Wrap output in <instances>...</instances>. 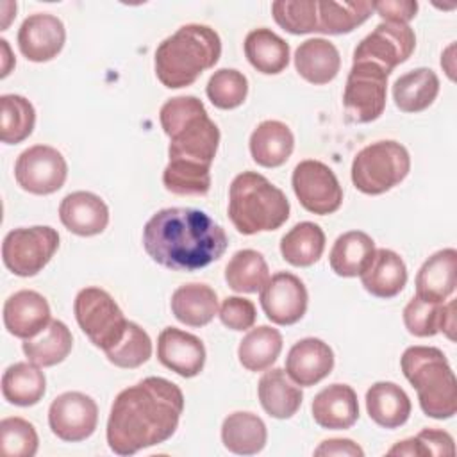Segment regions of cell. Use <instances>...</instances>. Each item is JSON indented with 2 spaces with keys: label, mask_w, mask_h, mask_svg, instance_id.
I'll return each mask as SVG.
<instances>
[{
  "label": "cell",
  "mask_w": 457,
  "mask_h": 457,
  "mask_svg": "<svg viewBox=\"0 0 457 457\" xmlns=\"http://www.w3.org/2000/svg\"><path fill=\"white\" fill-rule=\"evenodd\" d=\"M373 12V2H318V32L321 34H348L362 25Z\"/></svg>",
  "instance_id": "37"
},
{
  "label": "cell",
  "mask_w": 457,
  "mask_h": 457,
  "mask_svg": "<svg viewBox=\"0 0 457 457\" xmlns=\"http://www.w3.org/2000/svg\"><path fill=\"white\" fill-rule=\"evenodd\" d=\"M311 412L321 428L346 430L359 418L357 395L348 384H330L314 396Z\"/></svg>",
  "instance_id": "21"
},
{
  "label": "cell",
  "mask_w": 457,
  "mask_h": 457,
  "mask_svg": "<svg viewBox=\"0 0 457 457\" xmlns=\"http://www.w3.org/2000/svg\"><path fill=\"white\" fill-rule=\"evenodd\" d=\"M364 289L377 298H393L407 284V266L403 259L389 250L377 248L370 264L361 273Z\"/></svg>",
  "instance_id": "24"
},
{
  "label": "cell",
  "mask_w": 457,
  "mask_h": 457,
  "mask_svg": "<svg viewBox=\"0 0 457 457\" xmlns=\"http://www.w3.org/2000/svg\"><path fill=\"white\" fill-rule=\"evenodd\" d=\"M2 14V30H5L11 23V20L16 16V2H2L0 4Z\"/></svg>",
  "instance_id": "51"
},
{
  "label": "cell",
  "mask_w": 457,
  "mask_h": 457,
  "mask_svg": "<svg viewBox=\"0 0 457 457\" xmlns=\"http://www.w3.org/2000/svg\"><path fill=\"white\" fill-rule=\"evenodd\" d=\"M59 218L70 232L82 237H91L107 228L109 207L95 193L73 191L61 200Z\"/></svg>",
  "instance_id": "20"
},
{
  "label": "cell",
  "mask_w": 457,
  "mask_h": 457,
  "mask_svg": "<svg viewBox=\"0 0 457 457\" xmlns=\"http://www.w3.org/2000/svg\"><path fill=\"white\" fill-rule=\"evenodd\" d=\"M205 93L214 107L230 111L246 100L248 80L234 68H221L211 75Z\"/></svg>",
  "instance_id": "40"
},
{
  "label": "cell",
  "mask_w": 457,
  "mask_h": 457,
  "mask_svg": "<svg viewBox=\"0 0 457 457\" xmlns=\"http://www.w3.org/2000/svg\"><path fill=\"white\" fill-rule=\"evenodd\" d=\"M334 368L332 348L318 337L296 341L286 357V373L300 387H311L330 375Z\"/></svg>",
  "instance_id": "18"
},
{
  "label": "cell",
  "mask_w": 457,
  "mask_h": 457,
  "mask_svg": "<svg viewBox=\"0 0 457 457\" xmlns=\"http://www.w3.org/2000/svg\"><path fill=\"white\" fill-rule=\"evenodd\" d=\"M325 250V232L312 221H300L280 239V253L286 262L307 268L320 261Z\"/></svg>",
  "instance_id": "35"
},
{
  "label": "cell",
  "mask_w": 457,
  "mask_h": 457,
  "mask_svg": "<svg viewBox=\"0 0 457 457\" xmlns=\"http://www.w3.org/2000/svg\"><path fill=\"white\" fill-rule=\"evenodd\" d=\"M411 170V155L393 139L375 141L352 161V182L364 195H382L398 186Z\"/></svg>",
  "instance_id": "7"
},
{
  "label": "cell",
  "mask_w": 457,
  "mask_h": 457,
  "mask_svg": "<svg viewBox=\"0 0 457 457\" xmlns=\"http://www.w3.org/2000/svg\"><path fill=\"white\" fill-rule=\"evenodd\" d=\"M50 321V305L37 291H16L4 303V325L14 337L30 339L37 336Z\"/></svg>",
  "instance_id": "19"
},
{
  "label": "cell",
  "mask_w": 457,
  "mask_h": 457,
  "mask_svg": "<svg viewBox=\"0 0 457 457\" xmlns=\"http://www.w3.org/2000/svg\"><path fill=\"white\" fill-rule=\"evenodd\" d=\"M68 177L62 154L48 145H34L23 150L14 162V179L23 191L32 195H52L59 191Z\"/></svg>",
  "instance_id": "12"
},
{
  "label": "cell",
  "mask_w": 457,
  "mask_h": 457,
  "mask_svg": "<svg viewBox=\"0 0 457 457\" xmlns=\"http://www.w3.org/2000/svg\"><path fill=\"white\" fill-rule=\"evenodd\" d=\"M439 95V79L430 68H416L400 75L393 84L395 105L403 112L428 109Z\"/></svg>",
  "instance_id": "30"
},
{
  "label": "cell",
  "mask_w": 457,
  "mask_h": 457,
  "mask_svg": "<svg viewBox=\"0 0 457 457\" xmlns=\"http://www.w3.org/2000/svg\"><path fill=\"white\" fill-rule=\"evenodd\" d=\"M295 68L298 75L314 84H328L341 68V57L334 43L323 37H311L298 45L295 52Z\"/></svg>",
  "instance_id": "23"
},
{
  "label": "cell",
  "mask_w": 457,
  "mask_h": 457,
  "mask_svg": "<svg viewBox=\"0 0 457 457\" xmlns=\"http://www.w3.org/2000/svg\"><path fill=\"white\" fill-rule=\"evenodd\" d=\"M252 159L262 168L282 166L293 154L295 136L291 129L278 120L261 121L250 136Z\"/></svg>",
  "instance_id": "25"
},
{
  "label": "cell",
  "mask_w": 457,
  "mask_h": 457,
  "mask_svg": "<svg viewBox=\"0 0 457 457\" xmlns=\"http://www.w3.org/2000/svg\"><path fill=\"white\" fill-rule=\"evenodd\" d=\"M36 125L34 105L21 95L0 96V139L5 145L25 141Z\"/></svg>",
  "instance_id": "39"
},
{
  "label": "cell",
  "mask_w": 457,
  "mask_h": 457,
  "mask_svg": "<svg viewBox=\"0 0 457 457\" xmlns=\"http://www.w3.org/2000/svg\"><path fill=\"white\" fill-rule=\"evenodd\" d=\"M46 391V378L34 362H14L2 375L4 398L18 407L36 405Z\"/></svg>",
  "instance_id": "34"
},
{
  "label": "cell",
  "mask_w": 457,
  "mask_h": 457,
  "mask_svg": "<svg viewBox=\"0 0 457 457\" xmlns=\"http://www.w3.org/2000/svg\"><path fill=\"white\" fill-rule=\"evenodd\" d=\"M282 352V336L270 325L250 328L239 341L237 359L248 371H264L278 359Z\"/></svg>",
  "instance_id": "36"
},
{
  "label": "cell",
  "mask_w": 457,
  "mask_h": 457,
  "mask_svg": "<svg viewBox=\"0 0 457 457\" xmlns=\"http://www.w3.org/2000/svg\"><path fill=\"white\" fill-rule=\"evenodd\" d=\"M307 287L289 271L271 275L261 289V307L275 325L287 327L300 321L307 311Z\"/></svg>",
  "instance_id": "15"
},
{
  "label": "cell",
  "mask_w": 457,
  "mask_h": 457,
  "mask_svg": "<svg viewBox=\"0 0 457 457\" xmlns=\"http://www.w3.org/2000/svg\"><path fill=\"white\" fill-rule=\"evenodd\" d=\"M443 303L427 302L418 296H412L403 309V323H405V328L409 330V334H412L416 337L436 336L441 327Z\"/></svg>",
  "instance_id": "45"
},
{
  "label": "cell",
  "mask_w": 457,
  "mask_h": 457,
  "mask_svg": "<svg viewBox=\"0 0 457 457\" xmlns=\"http://www.w3.org/2000/svg\"><path fill=\"white\" fill-rule=\"evenodd\" d=\"M221 323L232 330H248L253 327L257 311L252 300L243 296H227L221 302L220 312H218Z\"/></svg>",
  "instance_id": "46"
},
{
  "label": "cell",
  "mask_w": 457,
  "mask_h": 457,
  "mask_svg": "<svg viewBox=\"0 0 457 457\" xmlns=\"http://www.w3.org/2000/svg\"><path fill=\"white\" fill-rule=\"evenodd\" d=\"M59 248V234L48 225L20 227L4 237L2 261L18 277L37 275Z\"/></svg>",
  "instance_id": "9"
},
{
  "label": "cell",
  "mask_w": 457,
  "mask_h": 457,
  "mask_svg": "<svg viewBox=\"0 0 457 457\" xmlns=\"http://www.w3.org/2000/svg\"><path fill=\"white\" fill-rule=\"evenodd\" d=\"M373 239L362 230L341 234L328 253L330 268L339 277H361L375 253Z\"/></svg>",
  "instance_id": "31"
},
{
  "label": "cell",
  "mask_w": 457,
  "mask_h": 457,
  "mask_svg": "<svg viewBox=\"0 0 457 457\" xmlns=\"http://www.w3.org/2000/svg\"><path fill=\"white\" fill-rule=\"evenodd\" d=\"M289 200L257 171L234 177L228 189V218L237 232L253 236L280 228L289 218Z\"/></svg>",
  "instance_id": "5"
},
{
  "label": "cell",
  "mask_w": 457,
  "mask_h": 457,
  "mask_svg": "<svg viewBox=\"0 0 457 457\" xmlns=\"http://www.w3.org/2000/svg\"><path fill=\"white\" fill-rule=\"evenodd\" d=\"M411 400L395 382H375L366 391V411L382 428H398L411 416Z\"/></svg>",
  "instance_id": "28"
},
{
  "label": "cell",
  "mask_w": 457,
  "mask_h": 457,
  "mask_svg": "<svg viewBox=\"0 0 457 457\" xmlns=\"http://www.w3.org/2000/svg\"><path fill=\"white\" fill-rule=\"evenodd\" d=\"M314 455H339V457H362L364 455V450L353 443L352 439H339V437H334V439H325L316 450H314Z\"/></svg>",
  "instance_id": "48"
},
{
  "label": "cell",
  "mask_w": 457,
  "mask_h": 457,
  "mask_svg": "<svg viewBox=\"0 0 457 457\" xmlns=\"http://www.w3.org/2000/svg\"><path fill=\"white\" fill-rule=\"evenodd\" d=\"M66 41L64 23L48 12H36L23 20L18 46L27 61L46 62L59 55Z\"/></svg>",
  "instance_id": "16"
},
{
  "label": "cell",
  "mask_w": 457,
  "mask_h": 457,
  "mask_svg": "<svg viewBox=\"0 0 457 457\" xmlns=\"http://www.w3.org/2000/svg\"><path fill=\"white\" fill-rule=\"evenodd\" d=\"M373 11H377L384 21L407 25V21H411L418 12V2H414V0H382V2H373Z\"/></svg>",
  "instance_id": "47"
},
{
  "label": "cell",
  "mask_w": 457,
  "mask_h": 457,
  "mask_svg": "<svg viewBox=\"0 0 457 457\" xmlns=\"http://www.w3.org/2000/svg\"><path fill=\"white\" fill-rule=\"evenodd\" d=\"M414 48L416 36L409 25L382 21L355 46L353 61H371L391 73Z\"/></svg>",
  "instance_id": "13"
},
{
  "label": "cell",
  "mask_w": 457,
  "mask_h": 457,
  "mask_svg": "<svg viewBox=\"0 0 457 457\" xmlns=\"http://www.w3.org/2000/svg\"><path fill=\"white\" fill-rule=\"evenodd\" d=\"M173 316L187 327H204L218 314L216 291L200 282H191L177 287L171 295Z\"/></svg>",
  "instance_id": "27"
},
{
  "label": "cell",
  "mask_w": 457,
  "mask_h": 457,
  "mask_svg": "<svg viewBox=\"0 0 457 457\" xmlns=\"http://www.w3.org/2000/svg\"><path fill=\"white\" fill-rule=\"evenodd\" d=\"M98 405L80 391H66L50 403L48 425L62 441L79 443L87 439L95 432Z\"/></svg>",
  "instance_id": "14"
},
{
  "label": "cell",
  "mask_w": 457,
  "mask_h": 457,
  "mask_svg": "<svg viewBox=\"0 0 457 457\" xmlns=\"http://www.w3.org/2000/svg\"><path fill=\"white\" fill-rule=\"evenodd\" d=\"M439 332H443L450 341L455 339V300H450L448 303H443Z\"/></svg>",
  "instance_id": "49"
},
{
  "label": "cell",
  "mask_w": 457,
  "mask_h": 457,
  "mask_svg": "<svg viewBox=\"0 0 457 457\" xmlns=\"http://www.w3.org/2000/svg\"><path fill=\"white\" fill-rule=\"evenodd\" d=\"M268 430L264 421L246 411L228 414L221 423L223 446L237 455H255L266 446Z\"/></svg>",
  "instance_id": "29"
},
{
  "label": "cell",
  "mask_w": 457,
  "mask_h": 457,
  "mask_svg": "<svg viewBox=\"0 0 457 457\" xmlns=\"http://www.w3.org/2000/svg\"><path fill=\"white\" fill-rule=\"evenodd\" d=\"M73 348V337L66 323L52 320L37 336L23 339L21 350L25 357L39 368H48L62 362Z\"/></svg>",
  "instance_id": "33"
},
{
  "label": "cell",
  "mask_w": 457,
  "mask_h": 457,
  "mask_svg": "<svg viewBox=\"0 0 457 457\" xmlns=\"http://www.w3.org/2000/svg\"><path fill=\"white\" fill-rule=\"evenodd\" d=\"M257 395L266 414L277 420L293 418L303 400L302 389L282 368H273L261 377Z\"/></svg>",
  "instance_id": "26"
},
{
  "label": "cell",
  "mask_w": 457,
  "mask_h": 457,
  "mask_svg": "<svg viewBox=\"0 0 457 457\" xmlns=\"http://www.w3.org/2000/svg\"><path fill=\"white\" fill-rule=\"evenodd\" d=\"M457 286V252L443 248L432 253L416 275V296L427 302L443 303Z\"/></svg>",
  "instance_id": "22"
},
{
  "label": "cell",
  "mask_w": 457,
  "mask_h": 457,
  "mask_svg": "<svg viewBox=\"0 0 457 457\" xmlns=\"http://www.w3.org/2000/svg\"><path fill=\"white\" fill-rule=\"evenodd\" d=\"M221 55V39L214 29L187 23L162 39L155 50L154 68L162 86L180 89L191 86Z\"/></svg>",
  "instance_id": "4"
},
{
  "label": "cell",
  "mask_w": 457,
  "mask_h": 457,
  "mask_svg": "<svg viewBox=\"0 0 457 457\" xmlns=\"http://www.w3.org/2000/svg\"><path fill=\"white\" fill-rule=\"evenodd\" d=\"M389 75V71L371 61L352 62L343 93V105L348 120L355 123H370L384 112Z\"/></svg>",
  "instance_id": "10"
},
{
  "label": "cell",
  "mask_w": 457,
  "mask_h": 457,
  "mask_svg": "<svg viewBox=\"0 0 457 457\" xmlns=\"http://www.w3.org/2000/svg\"><path fill=\"white\" fill-rule=\"evenodd\" d=\"M159 120L170 137L168 162L211 170L220 145V129L200 98L193 95L170 98L161 107Z\"/></svg>",
  "instance_id": "3"
},
{
  "label": "cell",
  "mask_w": 457,
  "mask_h": 457,
  "mask_svg": "<svg viewBox=\"0 0 457 457\" xmlns=\"http://www.w3.org/2000/svg\"><path fill=\"white\" fill-rule=\"evenodd\" d=\"M271 14L289 34L318 32V0H277L271 4Z\"/></svg>",
  "instance_id": "41"
},
{
  "label": "cell",
  "mask_w": 457,
  "mask_h": 457,
  "mask_svg": "<svg viewBox=\"0 0 457 457\" xmlns=\"http://www.w3.org/2000/svg\"><path fill=\"white\" fill-rule=\"evenodd\" d=\"M270 278V268L257 250L236 252L225 266V280L236 293H257Z\"/></svg>",
  "instance_id": "38"
},
{
  "label": "cell",
  "mask_w": 457,
  "mask_h": 457,
  "mask_svg": "<svg viewBox=\"0 0 457 457\" xmlns=\"http://www.w3.org/2000/svg\"><path fill=\"white\" fill-rule=\"evenodd\" d=\"M243 46L248 62L264 75H277L289 64V45L266 27L250 30Z\"/></svg>",
  "instance_id": "32"
},
{
  "label": "cell",
  "mask_w": 457,
  "mask_h": 457,
  "mask_svg": "<svg viewBox=\"0 0 457 457\" xmlns=\"http://www.w3.org/2000/svg\"><path fill=\"white\" fill-rule=\"evenodd\" d=\"M184 395L177 384L162 377H146L120 391L107 420V445L118 455L168 441L180 421Z\"/></svg>",
  "instance_id": "1"
},
{
  "label": "cell",
  "mask_w": 457,
  "mask_h": 457,
  "mask_svg": "<svg viewBox=\"0 0 457 457\" xmlns=\"http://www.w3.org/2000/svg\"><path fill=\"white\" fill-rule=\"evenodd\" d=\"M157 359L184 378L196 377L205 364V346L191 332L166 327L157 337Z\"/></svg>",
  "instance_id": "17"
},
{
  "label": "cell",
  "mask_w": 457,
  "mask_h": 457,
  "mask_svg": "<svg viewBox=\"0 0 457 457\" xmlns=\"http://www.w3.org/2000/svg\"><path fill=\"white\" fill-rule=\"evenodd\" d=\"M455 453L453 437L439 428H423L416 436L398 441L387 450V455H434V457H452Z\"/></svg>",
  "instance_id": "43"
},
{
  "label": "cell",
  "mask_w": 457,
  "mask_h": 457,
  "mask_svg": "<svg viewBox=\"0 0 457 457\" xmlns=\"http://www.w3.org/2000/svg\"><path fill=\"white\" fill-rule=\"evenodd\" d=\"M403 377L418 393L421 411L434 420L457 412V380L446 355L436 346H409L400 359Z\"/></svg>",
  "instance_id": "6"
},
{
  "label": "cell",
  "mask_w": 457,
  "mask_h": 457,
  "mask_svg": "<svg viewBox=\"0 0 457 457\" xmlns=\"http://www.w3.org/2000/svg\"><path fill=\"white\" fill-rule=\"evenodd\" d=\"M152 355L150 336L134 321H129L127 330L118 345L105 352L111 364L118 368H137L145 364Z\"/></svg>",
  "instance_id": "42"
},
{
  "label": "cell",
  "mask_w": 457,
  "mask_h": 457,
  "mask_svg": "<svg viewBox=\"0 0 457 457\" xmlns=\"http://www.w3.org/2000/svg\"><path fill=\"white\" fill-rule=\"evenodd\" d=\"M73 312L89 341L107 352L118 345L127 330V318L114 298L100 287H84L77 293Z\"/></svg>",
  "instance_id": "8"
},
{
  "label": "cell",
  "mask_w": 457,
  "mask_h": 457,
  "mask_svg": "<svg viewBox=\"0 0 457 457\" xmlns=\"http://www.w3.org/2000/svg\"><path fill=\"white\" fill-rule=\"evenodd\" d=\"M0 46H2V73H0V77L5 79L11 73V68L14 66V57L11 54L7 39H0Z\"/></svg>",
  "instance_id": "50"
},
{
  "label": "cell",
  "mask_w": 457,
  "mask_h": 457,
  "mask_svg": "<svg viewBox=\"0 0 457 457\" xmlns=\"http://www.w3.org/2000/svg\"><path fill=\"white\" fill-rule=\"evenodd\" d=\"M293 191L302 207L312 214L327 216L343 204V189L336 173L321 161H300L291 177Z\"/></svg>",
  "instance_id": "11"
},
{
  "label": "cell",
  "mask_w": 457,
  "mask_h": 457,
  "mask_svg": "<svg viewBox=\"0 0 457 457\" xmlns=\"http://www.w3.org/2000/svg\"><path fill=\"white\" fill-rule=\"evenodd\" d=\"M0 446L5 457H34L39 437L30 421L18 416L4 418L0 421Z\"/></svg>",
  "instance_id": "44"
},
{
  "label": "cell",
  "mask_w": 457,
  "mask_h": 457,
  "mask_svg": "<svg viewBox=\"0 0 457 457\" xmlns=\"http://www.w3.org/2000/svg\"><path fill=\"white\" fill-rule=\"evenodd\" d=\"M145 252L173 271H196L218 261L228 237L209 214L191 207L157 211L143 228Z\"/></svg>",
  "instance_id": "2"
}]
</instances>
